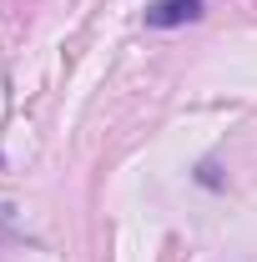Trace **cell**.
<instances>
[{
	"label": "cell",
	"instance_id": "6da1fadb",
	"mask_svg": "<svg viewBox=\"0 0 257 262\" xmlns=\"http://www.w3.org/2000/svg\"><path fill=\"white\" fill-rule=\"evenodd\" d=\"M192 20H202V0H157V5H146L152 31H177V26H192Z\"/></svg>",
	"mask_w": 257,
	"mask_h": 262
},
{
	"label": "cell",
	"instance_id": "7a4b0ae2",
	"mask_svg": "<svg viewBox=\"0 0 257 262\" xmlns=\"http://www.w3.org/2000/svg\"><path fill=\"white\" fill-rule=\"evenodd\" d=\"M197 182H202V187H222V182H217V166H212V162L197 166Z\"/></svg>",
	"mask_w": 257,
	"mask_h": 262
},
{
	"label": "cell",
	"instance_id": "3957f363",
	"mask_svg": "<svg viewBox=\"0 0 257 262\" xmlns=\"http://www.w3.org/2000/svg\"><path fill=\"white\" fill-rule=\"evenodd\" d=\"M15 237V227H10V207H0V242H10Z\"/></svg>",
	"mask_w": 257,
	"mask_h": 262
}]
</instances>
